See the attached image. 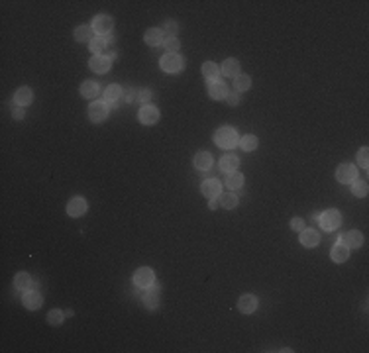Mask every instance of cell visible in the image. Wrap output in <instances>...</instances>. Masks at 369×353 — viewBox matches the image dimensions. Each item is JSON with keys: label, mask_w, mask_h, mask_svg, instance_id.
Instances as JSON below:
<instances>
[{"label": "cell", "mask_w": 369, "mask_h": 353, "mask_svg": "<svg viewBox=\"0 0 369 353\" xmlns=\"http://www.w3.org/2000/svg\"><path fill=\"white\" fill-rule=\"evenodd\" d=\"M212 163H214V159H212V155L209 151H199L195 155V167L199 171H209V169H212Z\"/></svg>", "instance_id": "obj_23"}, {"label": "cell", "mask_w": 369, "mask_h": 353, "mask_svg": "<svg viewBox=\"0 0 369 353\" xmlns=\"http://www.w3.org/2000/svg\"><path fill=\"white\" fill-rule=\"evenodd\" d=\"M218 204H220V201H218V199H211V201H209V208H211V210H216V208H218Z\"/></svg>", "instance_id": "obj_44"}, {"label": "cell", "mask_w": 369, "mask_h": 353, "mask_svg": "<svg viewBox=\"0 0 369 353\" xmlns=\"http://www.w3.org/2000/svg\"><path fill=\"white\" fill-rule=\"evenodd\" d=\"M358 163H360L362 169H368L369 167V150L368 148H362V150L358 151Z\"/></svg>", "instance_id": "obj_38"}, {"label": "cell", "mask_w": 369, "mask_h": 353, "mask_svg": "<svg viewBox=\"0 0 369 353\" xmlns=\"http://www.w3.org/2000/svg\"><path fill=\"white\" fill-rule=\"evenodd\" d=\"M122 97H124V91H122V87L120 85H110V87H106L105 91V99H106V104H112V106H118V102L122 101Z\"/></svg>", "instance_id": "obj_16"}, {"label": "cell", "mask_w": 369, "mask_h": 353, "mask_svg": "<svg viewBox=\"0 0 369 353\" xmlns=\"http://www.w3.org/2000/svg\"><path fill=\"white\" fill-rule=\"evenodd\" d=\"M99 93H101V87H99L97 81H85V83L81 85V95H83L85 99H97Z\"/></svg>", "instance_id": "obj_25"}, {"label": "cell", "mask_w": 369, "mask_h": 353, "mask_svg": "<svg viewBox=\"0 0 369 353\" xmlns=\"http://www.w3.org/2000/svg\"><path fill=\"white\" fill-rule=\"evenodd\" d=\"M238 142H240L238 132H236L232 126H222V128H218L216 134H214V144H216L218 148H222V150H232V148L238 146Z\"/></svg>", "instance_id": "obj_1"}, {"label": "cell", "mask_w": 369, "mask_h": 353, "mask_svg": "<svg viewBox=\"0 0 369 353\" xmlns=\"http://www.w3.org/2000/svg\"><path fill=\"white\" fill-rule=\"evenodd\" d=\"M218 201L222 204V208H226V210H232V208L238 206V197L234 193H224V195H220Z\"/></svg>", "instance_id": "obj_32"}, {"label": "cell", "mask_w": 369, "mask_h": 353, "mask_svg": "<svg viewBox=\"0 0 369 353\" xmlns=\"http://www.w3.org/2000/svg\"><path fill=\"white\" fill-rule=\"evenodd\" d=\"M318 224H320L322 230H326V232H334V230L340 228V224H342V214H340L338 210H334V208L324 210V212L318 216Z\"/></svg>", "instance_id": "obj_2"}, {"label": "cell", "mask_w": 369, "mask_h": 353, "mask_svg": "<svg viewBox=\"0 0 369 353\" xmlns=\"http://www.w3.org/2000/svg\"><path fill=\"white\" fill-rule=\"evenodd\" d=\"M330 257H332V261H336V263H344V261H348V257H350V250H348L344 244H336V246H332V250H330Z\"/></svg>", "instance_id": "obj_24"}, {"label": "cell", "mask_w": 369, "mask_h": 353, "mask_svg": "<svg viewBox=\"0 0 369 353\" xmlns=\"http://www.w3.org/2000/svg\"><path fill=\"white\" fill-rule=\"evenodd\" d=\"M291 230L303 232V230H305V220H303V218H293V220H291Z\"/></svg>", "instance_id": "obj_40"}, {"label": "cell", "mask_w": 369, "mask_h": 353, "mask_svg": "<svg viewBox=\"0 0 369 353\" xmlns=\"http://www.w3.org/2000/svg\"><path fill=\"white\" fill-rule=\"evenodd\" d=\"M110 42H112V38H101V36H97V38H93V42L89 46H91V51H95V55H103L101 51L108 50V44Z\"/></svg>", "instance_id": "obj_28"}, {"label": "cell", "mask_w": 369, "mask_h": 353, "mask_svg": "<svg viewBox=\"0 0 369 353\" xmlns=\"http://www.w3.org/2000/svg\"><path fill=\"white\" fill-rule=\"evenodd\" d=\"M336 179H338L340 183H344V185L354 183V181L358 179V169H356L352 163H342V165L338 167V171H336Z\"/></svg>", "instance_id": "obj_7"}, {"label": "cell", "mask_w": 369, "mask_h": 353, "mask_svg": "<svg viewBox=\"0 0 369 353\" xmlns=\"http://www.w3.org/2000/svg\"><path fill=\"white\" fill-rule=\"evenodd\" d=\"M238 310L242 314H254L258 310V299L254 295H242L238 301Z\"/></svg>", "instance_id": "obj_14"}, {"label": "cell", "mask_w": 369, "mask_h": 353, "mask_svg": "<svg viewBox=\"0 0 369 353\" xmlns=\"http://www.w3.org/2000/svg\"><path fill=\"white\" fill-rule=\"evenodd\" d=\"M203 75H205V79H209V81H218V77H220V67L216 65V63H212V61H207L205 65H203Z\"/></svg>", "instance_id": "obj_29"}, {"label": "cell", "mask_w": 369, "mask_h": 353, "mask_svg": "<svg viewBox=\"0 0 369 353\" xmlns=\"http://www.w3.org/2000/svg\"><path fill=\"white\" fill-rule=\"evenodd\" d=\"M138 99V91L136 89H130L128 93H126V102H134Z\"/></svg>", "instance_id": "obj_43"}, {"label": "cell", "mask_w": 369, "mask_h": 353, "mask_svg": "<svg viewBox=\"0 0 369 353\" xmlns=\"http://www.w3.org/2000/svg\"><path fill=\"white\" fill-rule=\"evenodd\" d=\"M159 65H161V69H163L165 73H179V71L183 69L185 61H183V57H181L179 53H165V55L161 57Z\"/></svg>", "instance_id": "obj_3"}, {"label": "cell", "mask_w": 369, "mask_h": 353, "mask_svg": "<svg viewBox=\"0 0 369 353\" xmlns=\"http://www.w3.org/2000/svg\"><path fill=\"white\" fill-rule=\"evenodd\" d=\"M32 277L28 275V273H18L16 277H14V287L18 289V291H30V287H32Z\"/></svg>", "instance_id": "obj_30"}, {"label": "cell", "mask_w": 369, "mask_h": 353, "mask_svg": "<svg viewBox=\"0 0 369 353\" xmlns=\"http://www.w3.org/2000/svg\"><path fill=\"white\" fill-rule=\"evenodd\" d=\"M318 242H320V234H318L316 230L305 228V230L301 232V244H303L305 248H316Z\"/></svg>", "instance_id": "obj_20"}, {"label": "cell", "mask_w": 369, "mask_h": 353, "mask_svg": "<svg viewBox=\"0 0 369 353\" xmlns=\"http://www.w3.org/2000/svg\"><path fill=\"white\" fill-rule=\"evenodd\" d=\"M108 114H110V108H108V104L105 101H97L89 106V120L93 124L105 122L106 118H108Z\"/></svg>", "instance_id": "obj_4"}, {"label": "cell", "mask_w": 369, "mask_h": 353, "mask_svg": "<svg viewBox=\"0 0 369 353\" xmlns=\"http://www.w3.org/2000/svg\"><path fill=\"white\" fill-rule=\"evenodd\" d=\"M234 87H236L238 93H240V91H248V89L252 87V79H250V75H238V77L234 79Z\"/></svg>", "instance_id": "obj_33"}, {"label": "cell", "mask_w": 369, "mask_h": 353, "mask_svg": "<svg viewBox=\"0 0 369 353\" xmlns=\"http://www.w3.org/2000/svg\"><path fill=\"white\" fill-rule=\"evenodd\" d=\"M154 99V93L150 91V89H142V91H138V101L142 102L144 106L146 104H150V101Z\"/></svg>", "instance_id": "obj_39"}, {"label": "cell", "mask_w": 369, "mask_h": 353, "mask_svg": "<svg viewBox=\"0 0 369 353\" xmlns=\"http://www.w3.org/2000/svg\"><path fill=\"white\" fill-rule=\"evenodd\" d=\"M144 40H146V44H148L150 48H158V46H163V42H165V34H163L161 28H150V30L146 32Z\"/></svg>", "instance_id": "obj_15"}, {"label": "cell", "mask_w": 369, "mask_h": 353, "mask_svg": "<svg viewBox=\"0 0 369 353\" xmlns=\"http://www.w3.org/2000/svg\"><path fill=\"white\" fill-rule=\"evenodd\" d=\"M258 144H260V140H258L254 134H248V136H244V138L240 140V148H242L244 151H254V150L258 148Z\"/></svg>", "instance_id": "obj_31"}, {"label": "cell", "mask_w": 369, "mask_h": 353, "mask_svg": "<svg viewBox=\"0 0 369 353\" xmlns=\"http://www.w3.org/2000/svg\"><path fill=\"white\" fill-rule=\"evenodd\" d=\"M340 244H344L348 250H358V248L364 244V236H362V232H358V230H350V232L342 234Z\"/></svg>", "instance_id": "obj_8"}, {"label": "cell", "mask_w": 369, "mask_h": 353, "mask_svg": "<svg viewBox=\"0 0 369 353\" xmlns=\"http://www.w3.org/2000/svg\"><path fill=\"white\" fill-rule=\"evenodd\" d=\"M142 301H144V304L148 306V308H158L159 304V285L158 283H154L152 287H148V291H146V295L142 297Z\"/></svg>", "instance_id": "obj_18"}, {"label": "cell", "mask_w": 369, "mask_h": 353, "mask_svg": "<svg viewBox=\"0 0 369 353\" xmlns=\"http://www.w3.org/2000/svg\"><path fill=\"white\" fill-rule=\"evenodd\" d=\"M156 283V273L154 269L150 267H140L136 273H134V285L140 287V289H148Z\"/></svg>", "instance_id": "obj_5"}, {"label": "cell", "mask_w": 369, "mask_h": 353, "mask_svg": "<svg viewBox=\"0 0 369 353\" xmlns=\"http://www.w3.org/2000/svg\"><path fill=\"white\" fill-rule=\"evenodd\" d=\"M75 40L79 44H91L93 42V28L91 26H79V28H75Z\"/></svg>", "instance_id": "obj_26"}, {"label": "cell", "mask_w": 369, "mask_h": 353, "mask_svg": "<svg viewBox=\"0 0 369 353\" xmlns=\"http://www.w3.org/2000/svg\"><path fill=\"white\" fill-rule=\"evenodd\" d=\"M179 32V26L175 20H165L163 24V34H169V38H175V34Z\"/></svg>", "instance_id": "obj_36"}, {"label": "cell", "mask_w": 369, "mask_h": 353, "mask_svg": "<svg viewBox=\"0 0 369 353\" xmlns=\"http://www.w3.org/2000/svg\"><path fill=\"white\" fill-rule=\"evenodd\" d=\"M368 191H369V187L366 181H358V179H356V181L352 183V193H354L356 197H366Z\"/></svg>", "instance_id": "obj_35"}, {"label": "cell", "mask_w": 369, "mask_h": 353, "mask_svg": "<svg viewBox=\"0 0 369 353\" xmlns=\"http://www.w3.org/2000/svg\"><path fill=\"white\" fill-rule=\"evenodd\" d=\"M201 193H203V197H207L209 201H211V199H218L220 193H222V185H220L216 179H207V181L201 185Z\"/></svg>", "instance_id": "obj_12"}, {"label": "cell", "mask_w": 369, "mask_h": 353, "mask_svg": "<svg viewBox=\"0 0 369 353\" xmlns=\"http://www.w3.org/2000/svg\"><path fill=\"white\" fill-rule=\"evenodd\" d=\"M63 320H65V312H61L59 308H53V310L48 312V322H50L52 326H59V324H63Z\"/></svg>", "instance_id": "obj_34"}, {"label": "cell", "mask_w": 369, "mask_h": 353, "mask_svg": "<svg viewBox=\"0 0 369 353\" xmlns=\"http://www.w3.org/2000/svg\"><path fill=\"white\" fill-rule=\"evenodd\" d=\"M238 167H240V159H238L234 153L222 155V159H220V171H224V173H234V171H238Z\"/></svg>", "instance_id": "obj_19"}, {"label": "cell", "mask_w": 369, "mask_h": 353, "mask_svg": "<svg viewBox=\"0 0 369 353\" xmlns=\"http://www.w3.org/2000/svg\"><path fill=\"white\" fill-rule=\"evenodd\" d=\"M22 303L28 310H38L42 304H44V297L38 293V291H24V297H22Z\"/></svg>", "instance_id": "obj_13"}, {"label": "cell", "mask_w": 369, "mask_h": 353, "mask_svg": "<svg viewBox=\"0 0 369 353\" xmlns=\"http://www.w3.org/2000/svg\"><path fill=\"white\" fill-rule=\"evenodd\" d=\"M226 185H228L230 191H238V189H242V187H244V175L238 173V171L228 173V177H226Z\"/></svg>", "instance_id": "obj_27"}, {"label": "cell", "mask_w": 369, "mask_h": 353, "mask_svg": "<svg viewBox=\"0 0 369 353\" xmlns=\"http://www.w3.org/2000/svg\"><path fill=\"white\" fill-rule=\"evenodd\" d=\"M209 95L214 101H222L228 97V87L220 81H212V83H209Z\"/></svg>", "instance_id": "obj_21"}, {"label": "cell", "mask_w": 369, "mask_h": 353, "mask_svg": "<svg viewBox=\"0 0 369 353\" xmlns=\"http://www.w3.org/2000/svg\"><path fill=\"white\" fill-rule=\"evenodd\" d=\"M12 116H14L16 120H22V118L26 116V112H24V108H22V106H18V108H12Z\"/></svg>", "instance_id": "obj_42"}, {"label": "cell", "mask_w": 369, "mask_h": 353, "mask_svg": "<svg viewBox=\"0 0 369 353\" xmlns=\"http://www.w3.org/2000/svg\"><path fill=\"white\" fill-rule=\"evenodd\" d=\"M163 46H165L167 53H175V51H179V48H181V42L177 38H165Z\"/></svg>", "instance_id": "obj_37"}, {"label": "cell", "mask_w": 369, "mask_h": 353, "mask_svg": "<svg viewBox=\"0 0 369 353\" xmlns=\"http://www.w3.org/2000/svg\"><path fill=\"white\" fill-rule=\"evenodd\" d=\"M112 28H114V20L110 16H106V14H99L93 20V32L99 34L101 38H108L110 32H112Z\"/></svg>", "instance_id": "obj_6"}, {"label": "cell", "mask_w": 369, "mask_h": 353, "mask_svg": "<svg viewBox=\"0 0 369 353\" xmlns=\"http://www.w3.org/2000/svg\"><path fill=\"white\" fill-rule=\"evenodd\" d=\"M32 101H34V93H32V89L30 87H20L16 93H14V102L18 104V106H30L32 104Z\"/></svg>", "instance_id": "obj_17"}, {"label": "cell", "mask_w": 369, "mask_h": 353, "mask_svg": "<svg viewBox=\"0 0 369 353\" xmlns=\"http://www.w3.org/2000/svg\"><path fill=\"white\" fill-rule=\"evenodd\" d=\"M226 101H228L230 106H238V104H240V95H238V93H228Z\"/></svg>", "instance_id": "obj_41"}, {"label": "cell", "mask_w": 369, "mask_h": 353, "mask_svg": "<svg viewBox=\"0 0 369 353\" xmlns=\"http://www.w3.org/2000/svg\"><path fill=\"white\" fill-rule=\"evenodd\" d=\"M158 120H159V110L154 106V104H146V106H142V110H140V122H142V124H146V126H154Z\"/></svg>", "instance_id": "obj_10"}, {"label": "cell", "mask_w": 369, "mask_h": 353, "mask_svg": "<svg viewBox=\"0 0 369 353\" xmlns=\"http://www.w3.org/2000/svg\"><path fill=\"white\" fill-rule=\"evenodd\" d=\"M110 65H112V59L108 55H93L91 61H89V67L99 75H105L110 69Z\"/></svg>", "instance_id": "obj_9"}, {"label": "cell", "mask_w": 369, "mask_h": 353, "mask_svg": "<svg viewBox=\"0 0 369 353\" xmlns=\"http://www.w3.org/2000/svg\"><path fill=\"white\" fill-rule=\"evenodd\" d=\"M87 208H89V204H87V201L83 197H75L67 204V214L73 216V218H79V216H83L87 212Z\"/></svg>", "instance_id": "obj_11"}, {"label": "cell", "mask_w": 369, "mask_h": 353, "mask_svg": "<svg viewBox=\"0 0 369 353\" xmlns=\"http://www.w3.org/2000/svg\"><path fill=\"white\" fill-rule=\"evenodd\" d=\"M220 73L226 75V77H238L240 75V61L238 59H226L222 65H220Z\"/></svg>", "instance_id": "obj_22"}]
</instances>
